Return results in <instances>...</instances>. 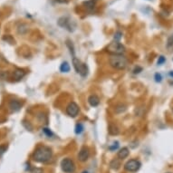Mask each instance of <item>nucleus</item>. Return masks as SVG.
<instances>
[{
    "label": "nucleus",
    "instance_id": "nucleus-1",
    "mask_svg": "<svg viewBox=\"0 0 173 173\" xmlns=\"http://www.w3.org/2000/svg\"><path fill=\"white\" fill-rule=\"evenodd\" d=\"M52 155H53L52 149L49 147L41 146L35 150V152L33 154V159L37 162L44 163L51 160Z\"/></svg>",
    "mask_w": 173,
    "mask_h": 173
},
{
    "label": "nucleus",
    "instance_id": "nucleus-2",
    "mask_svg": "<svg viewBox=\"0 0 173 173\" xmlns=\"http://www.w3.org/2000/svg\"><path fill=\"white\" fill-rule=\"evenodd\" d=\"M110 65L116 70H124L128 64L127 58L121 55H112L109 59Z\"/></svg>",
    "mask_w": 173,
    "mask_h": 173
},
{
    "label": "nucleus",
    "instance_id": "nucleus-3",
    "mask_svg": "<svg viewBox=\"0 0 173 173\" xmlns=\"http://www.w3.org/2000/svg\"><path fill=\"white\" fill-rule=\"evenodd\" d=\"M106 51L112 55H121L125 53V47L118 41H114L107 46Z\"/></svg>",
    "mask_w": 173,
    "mask_h": 173
},
{
    "label": "nucleus",
    "instance_id": "nucleus-4",
    "mask_svg": "<svg viewBox=\"0 0 173 173\" xmlns=\"http://www.w3.org/2000/svg\"><path fill=\"white\" fill-rule=\"evenodd\" d=\"M73 65L74 67L75 71H76V73H79L81 76L84 77L88 74V67L86 64L82 63L81 60H79L75 56L73 57Z\"/></svg>",
    "mask_w": 173,
    "mask_h": 173
},
{
    "label": "nucleus",
    "instance_id": "nucleus-5",
    "mask_svg": "<svg viewBox=\"0 0 173 173\" xmlns=\"http://www.w3.org/2000/svg\"><path fill=\"white\" fill-rule=\"evenodd\" d=\"M61 168L65 173H73L75 171L74 162L69 158H65L61 161Z\"/></svg>",
    "mask_w": 173,
    "mask_h": 173
},
{
    "label": "nucleus",
    "instance_id": "nucleus-6",
    "mask_svg": "<svg viewBox=\"0 0 173 173\" xmlns=\"http://www.w3.org/2000/svg\"><path fill=\"white\" fill-rule=\"evenodd\" d=\"M141 166V163L140 162V161L138 160H130L128 161L125 165H124V169L127 171H130V172H135L140 170Z\"/></svg>",
    "mask_w": 173,
    "mask_h": 173
},
{
    "label": "nucleus",
    "instance_id": "nucleus-7",
    "mask_svg": "<svg viewBox=\"0 0 173 173\" xmlns=\"http://www.w3.org/2000/svg\"><path fill=\"white\" fill-rule=\"evenodd\" d=\"M79 111H80L79 106L77 105V103H75L74 102H72L67 105L66 113L68 114L70 117H73V118L76 117L79 113Z\"/></svg>",
    "mask_w": 173,
    "mask_h": 173
},
{
    "label": "nucleus",
    "instance_id": "nucleus-8",
    "mask_svg": "<svg viewBox=\"0 0 173 173\" xmlns=\"http://www.w3.org/2000/svg\"><path fill=\"white\" fill-rule=\"evenodd\" d=\"M89 156H90V150L87 147H82L78 154V160L82 162H84L89 159Z\"/></svg>",
    "mask_w": 173,
    "mask_h": 173
},
{
    "label": "nucleus",
    "instance_id": "nucleus-9",
    "mask_svg": "<svg viewBox=\"0 0 173 173\" xmlns=\"http://www.w3.org/2000/svg\"><path fill=\"white\" fill-rule=\"evenodd\" d=\"M58 25L62 27H64L66 28L67 30H69V31H72L71 29V21L66 18V17H61L58 21Z\"/></svg>",
    "mask_w": 173,
    "mask_h": 173
},
{
    "label": "nucleus",
    "instance_id": "nucleus-10",
    "mask_svg": "<svg viewBox=\"0 0 173 173\" xmlns=\"http://www.w3.org/2000/svg\"><path fill=\"white\" fill-rule=\"evenodd\" d=\"M88 102H89V104L91 105L92 107H96V106H98L99 103H100V99H99V97L97 95L92 94V95L89 96Z\"/></svg>",
    "mask_w": 173,
    "mask_h": 173
},
{
    "label": "nucleus",
    "instance_id": "nucleus-11",
    "mask_svg": "<svg viewBox=\"0 0 173 173\" xmlns=\"http://www.w3.org/2000/svg\"><path fill=\"white\" fill-rule=\"evenodd\" d=\"M22 103L17 100H11L9 102V108L12 111H17L21 109Z\"/></svg>",
    "mask_w": 173,
    "mask_h": 173
},
{
    "label": "nucleus",
    "instance_id": "nucleus-12",
    "mask_svg": "<svg viewBox=\"0 0 173 173\" xmlns=\"http://www.w3.org/2000/svg\"><path fill=\"white\" fill-rule=\"evenodd\" d=\"M129 154H130L129 149H128L127 147H123V148H122L121 149L119 150L117 155H118L119 159L122 160V159H126V158H127L128 156H129Z\"/></svg>",
    "mask_w": 173,
    "mask_h": 173
},
{
    "label": "nucleus",
    "instance_id": "nucleus-13",
    "mask_svg": "<svg viewBox=\"0 0 173 173\" xmlns=\"http://www.w3.org/2000/svg\"><path fill=\"white\" fill-rule=\"evenodd\" d=\"M26 75V72L23 70V69H16L14 71V73H13V77L15 80H21L24 76Z\"/></svg>",
    "mask_w": 173,
    "mask_h": 173
},
{
    "label": "nucleus",
    "instance_id": "nucleus-14",
    "mask_svg": "<svg viewBox=\"0 0 173 173\" xmlns=\"http://www.w3.org/2000/svg\"><path fill=\"white\" fill-rule=\"evenodd\" d=\"M166 47L170 52H173V34H171L167 40Z\"/></svg>",
    "mask_w": 173,
    "mask_h": 173
},
{
    "label": "nucleus",
    "instance_id": "nucleus-15",
    "mask_svg": "<svg viewBox=\"0 0 173 173\" xmlns=\"http://www.w3.org/2000/svg\"><path fill=\"white\" fill-rule=\"evenodd\" d=\"M109 132L110 134L111 135H117L119 133V129H118V127L114 124H110L109 125Z\"/></svg>",
    "mask_w": 173,
    "mask_h": 173
},
{
    "label": "nucleus",
    "instance_id": "nucleus-16",
    "mask_svg": "<svg viewBox=\"0 0 173 173\" xmlns=\"http://www.w3.org/2000/svg\"><path fill=\"white\" fill-rule=\"evenodd\" d=\"M60 71L62 73H68L70 71V65L67 62H64L60 66Z\"/></svg>",
    "mask_w": 173,
    "mask_h": 173
},
{
    "label": "nucleus",
    "instance_id": "nucleus-17",
    "mask_svg": "<svg viewBox=\"0 0 173 173\" xmlns=\"http://www.w3.org/2000/svg\"><path fill=\"white\" fill-rule=\"evenodd\" d=\"M110 166L111 169H113V170H118L120 168V166H121V162H120L118 160H112L110 163Z\"/></svg>",
    "mask_w": 173,
    "mask_h": 173
},
{
    "label": "nucleus",
    "instance_id": "nucleus-18",
    "mask_svg": "<svg viewBox=\"0 0 173 173\" xmlns=\"http://www.w3.org/2000/svg\"><path fill=\"white\" fill-rule=\"evenodd\" d=\"M125 110H126V106L124 104H119L118 106H116V108H115L116 113H122V112H123Z\"/></svg>",
    "mask_w": 173,
    "mask_h": 173
},
{
    "label": "nucleus",
    "instance_id": "nucleus-19",
    "mask_svg": "<svg viewBox=\"0 0 173 173\" xmlns=\"http://www.w3.org/2000/svg\"><path fill=\"white\" fill-rule=\"evenodd\" d=\"M82 131H84V126H82V123H78L75 126V133L76 134H81Z\"/></svg>",
    "mask_w": 173,
    "mask_h": 173
},
{
    "label": "nucleus",
    "instance_id": "nucleus-20",
    "mask_svg": "<svg viewBox=\"0 0 173 173\" xmlns=\"http://www.w3.org/2000/svg\"><path fill=\"white\" fill-rule=\"evenodd\" d=\"M6 149H7V147L6 145L0 146V158H1L5 154V152H6Z\"/></svg>",
    "mask_w": 173,
    "mask_h": 173
},
{
    "label": "nucleus",
    "instance_id": "nucleus-21",
    "mask_svg": "<svg viewBox=\"0 0 173 173\" xmlns=\"http://www.w3.org/2000/svg\"><path fill=\"white\" fill-rule=\"evenodd\" d=\"M112 144H113V145H111V146H110V147H109V149H110L111 150H114V149H118V147H119V142H118V141L113 142V143H112Z\"/></svg>",
    "mask_w": 173,
    "mask_h": 173
},
{
    "label": "nucleus",
    "instance_id": "nucleus-22",
    "mask_svg": "<svg viewBox=\"0 0 173 173\" xmlns=\"http://www.w3.org/2000/svg\"><path fill=\"white\" fill-rule=\"evenodd\" d=\"M43 131H44V133H46V134L47 135L48 137H50V136H52V135H53V132H52L49 129H47V128H44Z\"/></svg>",
    "mask_w": 173,
    "mask_h": 173
},
{
    "label": "nucleus",
    "instance_id": "nucleus-23",
    "mask_svg": "<svg viewBox=\"0 0 173 173\" xmlns=\"http://www.w3.org/2000/svg\"><path fill=\"white\" fill-rule=\"evenodd\" d=\"M161 80H162L161 74V73H156V74H155V81H156L157 82H161Z\"/></svg>",
    "mask_w": 173,
    "mask_h": 173
},
{
    "label": "nucleus",
    "instance_id": "nucleus-24",
    "mask_svg": "<svg viewBox=\"0 0 173 173\" xmlns=\"http://www.w3.org/2000/svg\"><path fill=\"white\" fill-rule=\"evenodd\" d=\"M165 61H166V59H165V57L164 56H160L159 57V60H158V64H159V65H161Z\"/></svg>",
    "mask_w": 173,
    "mask_h": 173
},
{
    "label": "nucleus",
    "instance_id": "nucleus-25",
    "mask_svg": "<svg viewBox=\"0 0 173 173\" xmlns=\"http://www.w3.org/2000/svg\"><path fill=\"white\" fill-rule=\"evenodd\" d=\"M122 34L121 32H117V33L114 35V39L117 40V41H119L120 39L122 38Z\"/></svg>",
    "mask_w": 173,
    "mask_h": 173
},
{
    "label": "nucleus",
    "instance_id": "nucleus-26",
    "mask_svg": "<svg viewBox=\"0 0 173 173\" xmlns=\"http://www.w3.org/2000/svg\"><path fill=\"white\" fill-rule=\"evenodd\" d=\"M31 173H43V170L40 168H34L31 170Z\"/></svg>",
    "mask_w": 173,
    "mask_h": 173
},
{
    "label": "nucleus",
    "instance_id": "nucleus-27",
    "mask_svg": "<svg viewBox=\"0 0 173 173\" xmlns=\"http://www.w3.org/2000/svg\"><path fill=\"white\" fill-rule=\"evenodd\" d=\"M142 71V68H141V67H135V69L133 70V73H140V72Z\"/></svg>",
    "mask_w": 173,
    "mask_h": 173
},
{
    "label": "nucleus",
    "instance_id": "nucleus-28",
    "mask_svg": "<svg viewBox=\"0 0 173 173\" xmlns=\"http://www.w3.org/2000/svg\"><path fill=\"white\" fill-rule=\"evenodd\" d=\"M82 173H88V171H84V172H82Z\"/></svg>",
    "mask_w": 173,
    "mask_h": 173
},
{
    "label": "nucleus",
    "instance_id": "nucleus-29",
    "mask_svg": "<svg viewBox=\"0 0 173 173\" xmlns=\"http://www.w3.org/2000/svg\"><path fill=\"white\" fill-rule=\"evenodd\" d=\"M172 111H173V108H172Z\"/></svg>",
    "mask_w": 173,
    "mask_h": 173
},
{
    "label": "nucleus",
    "instance_id": "nucleus-30",
    "mask_svg": "<svg viewBox=\"0 0 173 173\" xmlns=\"http://www.w3.org/2000/svg\"><path fill=\"white\" fill-rule=\"evenodd\" d=\"M168 173H170V172H168Z\"/></svg>",
    "mask_w": 173,
    "mask_h": 173
}]
</instances>
